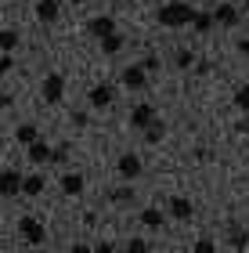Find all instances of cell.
<instances>
[{"mask_svg":"<svg viewBox=\"0 0 249 253\" xmlns=\"http://www.w3.org/2000/svg\"><path fill=\"white\" fill-rule=\"evenodd\" d=\"M228 243H231V250H246V246H249V232H246V228H239V224H231Z\"/></svg>","mask_w":249,"mask_h":253,"instance_id":"19","label":"cell"},{"mask_svg":"<svg viewBox=\"0 0 249 253\" xmlns=\"http://www.w3.org/2000/svg\"><path fill=\"white\" fill-rule=\"evenodd\" d=\"M123 43H127V40H123L119 33H112V37L101 40V51H105V54H119V51H123Z\"/></svg>","mask_w":249,"mask_h":253,"instance_id":"22","label":"cell"},{"mask_svg":"<svg viewBox=\"0 0 249 253\" xmlns=\"http://www.w3.org/2000/svg\"><path fill=\"white\" fill-rule=\"evenodd\" d=\"M141 69H144V73H155V69H159V58H155V54H148V58L141 62Z\"/></svg>","mask_w":249,"mask_h":253,"instance_id":"28","label":"cell"},{"mask_svg":"<svg viewBox=\"0 0 249 253\" xmlns=\"http://www.w3.org/2000/svg\"><path fill=\"white\" fill-rule=\"evenodd\" d=\"M141 224L144 228H163V210L159 206H144L141 210Z\"/></svg>","mask_w":249,"mask_h":253,"instance_id":"16","label":"cell"},{"mask_svg":"<svg viewBox=\"0 0 249 253\" xmlns=\"http://www.w3.org/2000/svg\"><path fill=\"white\" fill-rule=\"evenodd\" d=\"M191 26H195V33H210L213 29V15H210V11H195Z\"/></svg>","mask_w":249,"mask_h":253,"instance_id":"21","label":"cell"},{"mask_svg":"<svg viewBox=\"0 0 249 253\" xmlns=\"http://www.w3.org/2000/svg\"><path fill=\"white\" fill-rule=\"evenodd\" d=\"M72 123L76 126H87V112H72Z\"/></svg>","mask_w":249,"mask_h":253,"instance_id":"31","label":"cell"},{"mask_svg":"<svg viewBox=\"0 0 249 253\" xmlns=\"http://www.w3.org/2000/svg\"><path fill=\"white\" fill-rule=\"evenodd\" d=\"M83 185H87L83 174H65V177H62V192H65V195H80Z\"/></svg>","mask_w":249,"mask_h":253,"instance_id":"15","label":"cell"},{"mask_svg":"<svg viewBox=\"0 0 249 253\" xmlns=\"http://www.w3.org/2000/svg\"><path fill=\"white\" fill-rule=\"evenodd\" d=\"M87 101H90V109H108L112 101H116V84H98V87H90Z\"/></svg>","mask_w":249,"mask_h":253,"instance_id":"4","label":"cell"},{"mask_svg":"<svg viewBox=\"0 0 249 253\" xmlns=\"http://www.w3.org/2000/svg\"><path fill=\"white\" fill-rule=\"evenodd\" d=\"M11 65H15V62H11V54H0V76L11 73Z\"/></svg>","mask_w":249,"mask_h":253,"instance_id":"29","label":"cell"},{"mask_svg":"<svg viewBox=\"0 0 249 253\" xmlns=\"http://www.w3.org/2000/svg\"><path fill=\"white\" fill-rule=\"evenodd\" d=\"M87 33H90V37H98V40H105V37H112V33H116V18H112V15L90 18V22H87Z\"/></svg>","mask_w":249,"mask_h":253,"instance_id":"7","label":"cell"},{"mask_svg":"<svg viewBox=\"0 0 249 253\" xmlns=\"http://www.w3.org/2000/svg\"><path fill=\"white\" fill-rule=\"evenodd\" d=\"M123 253H152V243L148 239H130V243L123 246Z\"/></svg>","mask_w":249,"mask_h":253,"instance_id":"24","label":"cell"},{"mask_svg":"<svg viewBox=\"0 0 249 253\" xmlns=\"http://www.w3.org/2000/svg\"><path fill=\"white\" fill-rule=\"evenodd\" d=\"M90 253H116V246H112V243H98Z\"/></svg>","mask_w":249,"mask_h":253,"instance_id":"30","label":"cell"},{"mask_svg":"<svg viewBox=\"0 0 249 253\" xmlns=\"http://www.w3.org/2000/svg\"><path fill=\"white\" fill-rule=\"evenodd\" d=\"M152 120H155V109L148 105V101H141V105L130 109V126H134V130H144Z\"/></svg>","mask_w":249,"mask_h":253,"instance_id":"10","label":"cell"},{"mask_svg":"<svg viewBox=\"0 0 249 253\" xmlns=\"http://www.w3.org/2000/svg\"><path fill=\"white\" fill-rule=\"evenodd\" d=\"M174 62H177V69H191V65H195V54H191L188 47H177Z\"/></svg>","mask_w":249,"mask_h":253,"instance_id":"23","label":"cell"},{"mask_svg":"<svg viewBox=\"0 0 249 253\" xmlns=\"http://www.w3.org/2000/svg\"><path fill=\"white\" fill-rule=\"evenodd\" d=\"M69 4H87V0H69Z\"/></svg>","mask_w":249,"mask_h":253,"instance_id":"37","label":"cell"},{"mask_svg":"<svg viewBox=\"0 0 249 253\" xmlns=\"http://www.w3.org/2000/svg\"><path fill=\"white\" fill-rule=\"evenodd\" d=\"M18 235L26 239L29 246H43L47 243V228H43L36 217H18Z\"/></svg>","mask_w":249,"mask_h":253,"instance_id":"2","label":"cell"},{"mask_svg":"<svg viewBox=\"0 0 249 253\" xmlns=\"http://www.w3.org/2000/svg\"><path fill=\"white\" fill-rule=\"evenodd\" d=\"M159 4H163V0H159Z\"/></svg>","mask_w":249,"mask_h":253,"instance_id":"38","label":"cell"},{"mask_svg":"<svg viewBox=\"0 0 249 253\" xmlns=\"http://www.w3.org/2000/svg\"><path fill=\"white\" fill-rule=\"evenodd\" d=\"M0 195H4V199L22 195V174L18 170H4V174H0Z\"/></svg>","mask_w":249,"mask_h":253,"instance_id":"11","label":"cell"},{"mask_svg":"<svg viewBox=\"0 0 249 253\" xmlns=\"http://www.w3.org/2000/svg\"><path fill=\"white\" fill-rule=\"evenodd\" d=\"M40 94L47 105H58V101L65 98V76L62 73H47V80H43V87H40Z\"/></svg>","mask_w":249,"mask_h":253,"instance_id":"3","label":"cell"},{"mask_svg":"<svg viewBox=\"0 0 249 253\" xmlns=\"http://www.w3.org/2000/svg\"><path fill=\"white\" fill-rule=\"evenodd\" d=\"M72 253H90V246H87V243H76V246H72Z\"/></svg>","mask_w":249,"mask_h":253,"instance_id":"33","label":"cell"},{"mask_svg":"<svg viewBox=\"0 0 249 253\" xmlns=\"http://www.w3.org/2000/svg\"><path fill=\"white\" fill-rule=\"evenodd\" d=\"M29 159H33V163H51V148H47V141H33V145H29Z\"/></svg>","mask_w":249,"mask_h":253,"instance_id":"17","label":"cell"},{"mask_svg":"<svg viewBox=\"0 0 249 253\" xmlns=\"http://www.w3.org/2000/svg\"><path fill=\"white\" fill-rule=\"evenodd\" d=\"M239 51H242L246 58H249V40H239Z\"/></svg>","mask_w":249,"mask_h":253,"instance_id":"34","label":"cell"},{"mask_svg":"<svg viewBox=\"0 0 249 253\" xmlns=\"http://www.w3.org/2000/svg\"><path fill=\"white\" fill-rule=\"evenodd\" d=\"M155 18H159L163 29H180V26H191L195 11H191L184 0H163L159 11H155Z\"/></svg>","mask_w":249,"mask_h":253,"instance_id":"1","label":"cell"},{"mask_svg":"<svg viewBox=\"0 0 249 253\" xmlns=\"http://www.w3.org/2000/svg\"><path fill=\"white\" fill-rule=\"evenodd\" d=\"M29 253H43V250H40V246H33V250H29Z\"/></svg>","mask_w":249,"mask_h":253,"instance_id":"36","label":"cell"},{"mask_svg":"<svg viewBox=\"0 0 249 253\" xmlns=\"http://www.w3.org/2000/svg\"><path fill=\"white\" fill-rule=\"evenodd\" d=\"M15 47H18V33H15V29H0V51L11 54Z\"/></svg>","mask_w":249,"mask_h":253,"instance_id":"20","label":"cell"},{"mask_svg":"<svg viewBox=\"0 0 249 253\" xmlns=\"http://www.w3.org/2000/svg\"><path fill=\"white\" fill-rule=\"evenodd\" d=\"M242 11H249V0H242Z\"/></svg>","mask_w":249,"mask_h":253,"instance_id":"35","label":"cell"},{"mask_svg":"<svg viewBox=\"0 0 249 253\" xmlns=\"http://www.w3.org/2000/svg\"><path fill=\"white\" fill-rule=\"evenodd\" d=\"M141 134H144V141H148V145H159L163 137H166V123H163V120H152Z\"/></svg>","mask_w":249,"mask_h":253,"instance_id":"14","label":"cell"},{"mask_svg":"<svg viewBox=\"0 0 249 253\" xmlns=\"http://www.w3.org/2000/svg\"><path fill=\"white\" fill-rule=\"evenodd\" d=\"M210 15H213V26H228V29H235L242 22V11L235 4H220V7H213Z\"/></svg>","mask_w":249,"mask_h":253,"instance_id":"5","label":"cell"},{"mask_svg":"<svg viewBox=\"0 0 249 253\" xmlns=\"http://www.w3.org/2000/svg\"><path fill=\"white\" fill-rule=\"evenodd\" d=\"M123 87L144 90V87H148V73H144L141 65H127V69H123Z\"/></svg>","mask_w":249,"mask_h":253,"instance_id":"9","label":"cell"},{"mask_svg":"<svg viewBox=\"0 0 249 253\" xmlns=\"http://www.w3.org/2000/svg\"><path fill=\"white\" fill-rule=\"evenodd\" d=\"M116 170H119L123 181H134V177H141V159L134 156V152H123V156L116 159Z\"/></svg>","mask_w":249,"mask_h":253,"instance_id":"6","label":"cell"},{"mask_svg":"<svg viewBox=\"0 0 249 253\" xmlns=\"http://www.w3.org/2000/svg\"><path fill=\"white\" fill-rule=\"evenodd\" d=\"M235 105H239L242 112H249V84H242L239 90H235Z\"/></svg>","mask_w":249,"mask_h":253,"instance_id":"25","label":"cell"},{"mask_svg":"<svg viewBox=\"0 0 249 253\" xmlns=\"http://www.w3.org/2000/svg\"><path fill=\"white\" fill-rule=\"evenodd\" d=\"M235 130H239V134H249V120H242V123H235Z\"/></svg>","mask_w":249,"mask_h":253,"instance_id":"32","label":"cell"},{"mask_svg":"<svg viewBox=\"0 0 249 253\" xmlns=\"http://www.w3.org/2000/svg\"><path fill=\"white\" fill-rule=\"evenodd\" d=\"M15 137H18V145H33V141H40V130L33 123H22L18 130H15Z\"/></svg>","mask_w":249,"mask_h":253,"instance_id":"18","label":"cell"},{"mask_svg":"<svg viewBox=\"0 0 249 253\" xmlns=\"http://www.w3.org/2000/svg\"><path fill=\"white\" fill-rule=\"evenodd\" d=\"M166 210H170L174 221H191V217H195V206H191V199H184V195H174Z\"/></svg>","mask_w":249,"mask_h":253,"instance_id":"8","label":"cell"},{"mask_svg":"<svg viewBox=\"0 0 249 253\" xmlns=\"http://www.w3.org/2000/svg\"><path fill=\"white\" fill-rule=\"evenodd\" d=\"M108 199L112 203H130L134 199V188H116V192H108Z\"/></svg>","mask_w":249,"mask_h":253,"instance_id":"26","label":"cell"},{"mask_svg":"<svg viewBox=\"0 0 249 253\" xmlns=\"http://www.w3.org/2000/svg\"><path fill=\"white\" fill-rule=\"evenodd\" d=\"M195 253H217V243H213L210 235H202L199 243H195Z\"/></svg>","mask_w":249,"mask_h":253,"instance_id":"27","label":"cell"},{"mask_svg":"<svg viewBox=\"0 0 249 253\" xmlns=\"http://www.w3.org/2000/svg\"><path fill=\"white\" fill-rule=\"evenodd\" d=\"M58 15H62L58 0H36V18L40 22H47V26H51V22H58Z\"/></svg>","mask_w":249,"mask_h":253,"instance_id":"12","label":"cell"},{"mask_svg":"<svg viewBox=\"0 0 249 253\" xmlns=\"http://www.w3.org/2000/svg\"><path fill=\"white\" fill-rule=\"evenodd\" d=\"M47 188V181H43L40 174H29V177H22V195H29V199H36V195Z\"/></svg>","mask_w":249,"mask_h":253,"instance_id":"13","label":"cell"}]
</instances>
